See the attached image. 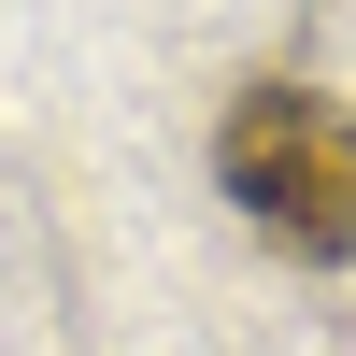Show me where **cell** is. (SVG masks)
<instances>
[{
    "instance_id": "6da1fadb",
    "label": "cell",
    "mask_w": 356,
    "mask_h": 356,
    "mask_svg": "<svg viewBox=\"0 0 356 356\" xmlns=\"http://www.w3.org/2000/svg\"><path fill=\"white\" fill-rule=\"evenodd\" d=\"M214 186L285 257H356V114L314 86H243L214 114Z\"/></svg>"
}]
</instances>
